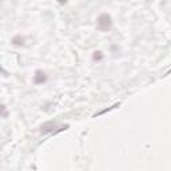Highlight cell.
I'll return each mask as SVG.
<instances>
[{"mask_svg":"<svg viewBox=\"0 0 171 171\" xmlns=\"http://www.w3.org/2000/svg\"><path fill=\"white\" fill-rule=\"evenodd\" d=\"M41 75V72L39 71L38 74H36V76H35V80L38 82V83H41V82H44V75L43 76H40Z\"/></svg>","mask_w":171,"mask_h":171,"instance_id":"2","label":"cell"},{"mask_svg":"<svg viewBox=\"0 0 171 171\" xmlns=\"http://www.w3.org/2000/svg\"><path fill=\"white\" fill-rule=\"evenodd\" d=\"M98 27L102 31H108L111 27V17L108 15H102L98 19Z\"/></svg>","mask_w":171,"mask_h":171,"instance_id":"1","label":"cell"}]
</instances>
